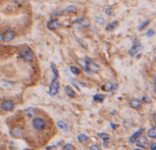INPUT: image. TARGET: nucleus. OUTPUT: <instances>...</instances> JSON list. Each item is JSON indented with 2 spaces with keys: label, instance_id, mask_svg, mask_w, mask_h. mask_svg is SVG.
Masks as SVG:
<instances>
[{
  "label": "nucleus",
  "instance_id": "nucleus-1",
  "mask_svg": "<svg viewBox=\"0 0 156 150\" xmlns=\"http://www.w3.org/2000/svg\"><path fill=\"white\" fill-rule=\"evenodd\" d=\"M85 68H86V70L89 72H92V73H97L100 71L99 64L88 57L85 58Z\"/></svg>",
  "mask_w": 156,
  "mask_h": 150
},
{
  "label": "nucleus",
  "instance_id": "nucleus-2",
  "mask_svg": "<svg viewBox=\"0 0 156 150\" xmlns=\"http://www.w3.org/2000/svg\"><path fill=\"white\" fill-rule=\"evenodd\" d=\"M143 49V46L142 45V43H141L139 41H137V39H133L132 46L130 49L129 54L130 55V56H134V55H136L140 51H142Z\"/></svg>",
  "mask_w": 156,
  "mask_h": 150
},
{
  "label": "nucleus",
  "instance_id": "nucleus-3",
  "mask_svg": "<svg viewBox=\"0 0 156 150\" xmlns=\"http://www.w3.org/2000/svg\"><path fill=\"white\" fill-rule=\"evenodd\" d=\"M72 25L75 28H88L89 27L90 22L88 18H77L72 22Z\"/></svg>",
  "mask_w": 156,
  "mask_h": 150
},
{
  "label": "nucleus",
  "instance_id": "nucleus-4",
  "mask_svg": "<svg viewBox=\"0 0 156 150\" xmlns=\"http://www.w3.org/2000/svg\"><path fill=\"white\" fill-rule=\"evenodd\" d=\"M16 36V32L14 30H11V29H7V30H5L1 33L0 35V39L3 42H7L12 41V39Z\"/></svg>",
  "mask_w": 156,
  "mask_h": 150
},
{
  "label": "nucleus",
  "instance_id": "nucleus-5",
  "mask_svg": "<svg viewBox=\"0 0 156 150\" xmlns=\"http://www.w3.org/2000/svg\"><path fill=\"white\" fill-rule=\"evenodd\" d=\"M32 124L33 127L38 130V131H42V130L46 127V122L45 120L41 117H36L32 120Z\"/></svg>",
  "mask_w": 156,
  "mask_h": 150
},
{
  "label": "nucleus",
  "instance_id": "nucleus-6",
  "mask_svg": "<svg viewBox=\"0 0 156 150\" xmlns=\"http://www.w3.org/2000/svg\"><path fill=\"white\" fill-rule=\"evenodd\" d=\"M58 91H59V82L58 81V79H53L51 83H50L48 93L51 96H55V95H57Z\"/></svg>",
  "mask_w": 156,
  "mask_h": 150
},
{
  "label": "nucleus",
  "instance_id": "nucleus-7",
  "mask_svg": "<svg viewBox=\"0 0 156 150\" xmlns=\"http://www.w3.org/2000/svg\"><path fill=\"white\" fill-rule=\"evenodd\" d=\"M20 56H21V58L23 59L24 61L28 62V61H32L34 53H33V51L28 47H27V48H25L23 51H21V53H20Z\"/></svg>",
  "mask_w": 156,
  "mask_h": 150
},
{
  "label": "nucleus",
  "instance_id": "nucleus-8",
  "mask_svg": "<svg viewBox=\"0 0 156 150\" xmlns=\"http://www.w3.org/2000/svg\"><path fill=\"white\" fill-rule=\"evenodd\" d=\"M118 88V84L113 81H107L102 85V90L105 92H113Z\"/></svg>",
  "mask_w": 156,
  "mask_h": 150
},
{
  "label": "nucleus",
  "instance_id": "nucleus-9",
  "mask_svg": "<svg viewBox=\"0 0 156 150\" xmlns=\"http://www.w3.org/2000/svg\"><path fill=\"white\" fill-rule=\"evenodd\" d=\"M47 28L49 30H57L61 28V23L58 19H51L47 23Z\"/></svg>",
  "mask_w": 156,
  "mask_h": 150
},
{
  "label": "nucleus",
  "instance_id": "nucleus-10",
  "mask_svg": "<svg viewBox=\"0 0 156 150\" xmlns=\"http://www.w3.org/2000/svg\"><path fill=\"white\" fill-rule=\"evenodd\" d=\"M14 102L11 101V100H5L2 103V109L6 112H9L12 111L14 108Z\"/></svg>",
  "mask_w": 156,
  "mask_h": 150
},
{
  "label": "nucleus",
  "instance_id": "nucleus-11",
  "mask_svg": "<svg viewBox=\"0 0 156 150\" xmlns=\"http://www.w3.org/2000/svg\"><path fill=\"white\" fill-rule=\"evenodd\" d=\"M128 103H129V105L130 107L133 108V109H136V110H138V109H140L141 107H142V102H141L140 100L137 99V98H132V99H130Z\"/></svg>",
  "mask_w": 156,
  "mask_h": 150
},
{
  "label": "nucleus",
  "instance_id": "nucleus-12",
  "mask_svg": "<svg viewBox=\"0 0 156 150\" xmlns=\"http://www.w3.org/2000/svg\"><path fill=\"white\" fill-rule=\"evenodd\" d=\"M143 128H140V129L137 130V131L135 132L133 134H132V136H130V139H129L130 143V144H133V143H135V142H137V140L140 138L141 134H143Z\"/></svg>",
  "mask_w": 156,
  "mask_h": 150
},
{
  "label": "nucleus",
  "instance_id": "nucleus-13",
  "mask_svg": "<svg viewBox=\"0 0 156 150\" xmlns=\"http://www.w3.org/2000/svg\"><path fill=\"white\" fill-rule=\"evenodd\" d=\"M136 146L139 148H146L148 147V140L146 139V137H141L137 140V143H136Z\"/></svg>",
  "mask_w": 156,
  "mask_h": 150
},
{
  "label": "nucleus",
  "instance_id": "nucleus-14",
  "mask_svg": "<svg viewBox=\"0 0 156 150\" xmlns=\"http://www.w3.org/2000/svg\"><path fill=\"white\" fill-rule=\"evenodd\" d=\"M98 136L102 138L103 141H104V144H103V146L104 147H107L108 146V142L110 140V137L109 134H105V133H98Z\"/></svg>",
  "mask_w": 156,
  "mask_h": 150
},
{
  "label": "nucleus",
  "instance_id": "nucleus-15",
  "mask_svg": "<svg viewBox=\"0 0 156 150\" xmlns=\"http://www.w3.org/2000/svg\"><path fill=\"white\" fill-rule=\"evenodd\" d=\"M118 25H119V22L116 21V20H114V21H112V22H110L106 28H105V29H106L107 31H113L115 28H116L118 27Z\"/></svg>",
  "mask_w": 156,
  "mask_h": 150
},
{
  "label": "nucleus",
  "instance_id": "nucleus-16",
  "mask_svg": "<svg viewBox=\"0 0 156 150\" xmlns=\"http://www.w3.org/2000/svg\"><path fill=\"white\" fill-rule=\"evenodd\" d=\"M76 7L75 6H69L68 7H66L64 10L61 11V15H69L71 13H75L76 12Z\"/></svg>",
  "mask_w": 156,
  "mask_h": 150
},
{
  "label": "nucleus",
  "instance_id": "nucleus-17",
  "mask_svg": "<svg viewBox=\"0 0 156 150\" xmlns=\"http://www.w3.org/2000/svg\"><path fill=\"white\" fill-rule=\"evenodd\" d=\"M57 126L60 130H61V131H63V132H67L68 131V124L65 122L61 121V120L57 122Z\"/></svg>",
  "mask_w": 156,
  "mask_h": 150
},
{
  "label": "nucleus",
  "instance_id": "nucleus-18",
  "mask_svg": "<svg viewBox=\"0 0 156 150\" xmlns=\"http://www.w3.org/2000/svg\"><path fill=\"white\" fill-rule=\"evenodd\" d=\"M65 93H66V94L69 97V98H73L74 96H75V92H74V90L70 87V86H69V85H67L66 87H65Z\"/></svg>",
  "mask_w": 156,
  "mask_h": 150
},
{
  "label": "nucleus",
  "instance_id": "nucleus-19",
  "mask_svg": "<svg viewBox=\"0 0 156 150\" xmlns=\"http://www.w3.org/2000/svg\"><path fill=\"white\" fill-rule=\"evenodd\" d=\"M105 99V95L102 93H97L95 94V95L93 96V101L94 102H97V103H102L104 101Z\"/></svg>",
  "mask_w": 156,
  "mask_h": 150
},
{
  "label": "nucleus",
  "instance_id": "nucleus-20",
  "mask_svg": "<svg viewBox=\"0 0 156 150\" xmlns=\"http://www.w3.org/2000/svg\"><path fill=\"white\" fill-rule=\"evenodd\" d=\"M147 136L149 138H155L156 137V126L151 127L147 131Z\"/></svg>",
  "mask_w": 156,
  "mask_h": 150
},
{
  "label": "nucleus",
  "instance_id": "nucleus-21",
  "mask_svg": "<svg viewBox=\"0 0 156 150\" xmlns=\"http://www.w3.org/2000/svg\"><path fill=\"white\" fill-rule=\"evenodd\" d=\"M78 140L81 143H87L89 141V137L85 134H79L78 136Z\"/></svg>",
  "mask_w": 156,
  "mask_h": 150
},
{
  "label": "nucleus",
  "instance_id": "nucleus-22",
  "mask_svg": "<svg viewBox=\"0 0 156 150\" xmlns=\"http://www.w3.org/2000/svg\"><path fill=\"white\" fill-rule=\"evenodd\" d=\"M50 67H51V70H52V72H53V75H54V79H58V68L56 66V64L51 62V63H50Z\"/></svg>",
  "mask_w": 156,
  "mask_h": 150
},
{
  "label": "nucleus",
  "instance_id": "nucleus-23",
  "mask_svg": "<svg viewBox=\"0 0 156 150\" xmlns=\"http://www.w3.org/2000/svg\"><path fill=\"white\" fill-rule=\"evenodd\" d=\"M21 134H22V131H21V129H19V128H15L12 132V136L15 137H20Z\"/></svg>",
  "mask_w": 156,
  "mask_h": 150
},
{
  "label": "nucleus",
  "instance_id": "nucleus-24",
  "mask_svg": "<svg viewBox=\"0 0 156 150\" xmlns=\"http://www.w3.org/2000/svg\"><path fill=\"white\" fill-rule=\"evenodd\" d=\"M26 114L28 117H32L35 114V109L34 108H28L26 110Z\"/></svg>",
  "mask_w": 156,
  "mask_h": 150
},
{
  "label": "nucleus",
  "instance_id": "nucleus-25",
  "mask_svg": "<svg viewBox=\"0 0 156 150\" xmlns=\"http://www.w3.org/2000/svg\"><path fill=\"white\" fill-rule=\"evenodd\" d=\"M149 20H146V21H144V22H143L141 25H139V27H138V29L139 30H143V29H144L145 28H146L147 26H148V24H149Z\"/></svg>",
  "mask_w": 156,
  "mask_h": 150
},
{
  "label": "nucleus",
  "instance_id": "nucleus-26",
  "mask_svg": "<svg viewBox=\"0 0 156 150\" xmlns=\"http://www.w3.org/2000/svg\"><path fill=\"white\" fill-rule=\"evenodd\" d=\"M70 72L75 75H79V69H78L75 66H70Z\"/></svg>",
  "mask_w": 156,
  "mask_h": 150
},
{
  "label": "nucleus",
  "instance_id": "nucleus-27",
  "mask_svg": "<svg viewBox=\"0 0 156 150\" xmlns=\"http://www.w3.org/2000/svg\"><path fill=\"white\" fill-rule=\"evenodd\" d=\"M62 148L63 149H67V150H73L75 147H74L73 145H71V144H66V145H64Z\"/></svg>",
  "mask_w": 156,
  "mask_h": 150
},
{
  "label": "nucleus",
  "instance_id": "nucleus-28",
  "mask_svg": "<svg viewBox=\"0 0 156 150\" xmlns=\"http://www.w3.org/2000/svg\"><path fill=\"white\" fill-rule=\"evenodd\" d=\"M154 31L153 30V29H148V30L146 31V36L147 37H153L154 36Z\"/></svg>",
  "mask_w": 156,
  "mask_h": 150
},
{
  "label": "nucleus",
  "instance_id": "nucleus-29",
  "mask_svg": "<svg viewBox=\"0 0 156 150\" xmlns=\"http://www.w3.org/2000/svg\"><path fill=\"white\" fill-rule=\"evenodd\" d=\"M95 20L97 21L98 24H102V23H104V18H102V17H96V18H95Z\"/></svg>",
  "mask_w": 156,
  "mask_h": 150
},
{
  "label": "nucleus",
  "instance_id": "nucleus-30",
  "mask_svg": "<svg viewBox=\"0 0 156 150\" xmlns=\"http://www.w3.org/2000/svg\"><path fill=\"white\" fill-rule=\"evenodd\" d=\"M90 150H100V147L97 146V145H92V146L89 147Z\"/></svg>",
  "mask_w": 156,
  "mask_h": 150
},
{
  "label": "nucleus",
  "instance_id": "nucleus-31",
  "mask_svg": "<svg viewBox=\"0 0 156 150\" xmlns=\"http://www.w3.org/2000/svg\"><path fill=\"white\" fill-rule=\"evenodd\" d=\"M143 101L144 103H151V100L149 99L148 96L143 95Z\"/></svg>",
  "mask_w": 156,
  "mask_h": 150
},
{
  "label": "nucleus",
  "instance_id": "nucleus-32",
  "mask_svg": "<svg viewBox=\"0 0 156 150\" xmlns=\"http://www.w3.org/2000/svg\"><path fill=\"white\" fill-rule=\"evenodd\" d=\"M150 149L151 150H156V142H153L150 145Z\"/></svg>",
  "mask_w": 156,
  "mask_h": 150
},
{
  "label": "nucleus",
  "instance_id": "nucleus-33",
  "mask_svg": "<svg viewBox=\"0 0 156 150\" xmlns=\"http://www.w3.org/2000/svg\"><path fill=\"white\" fill-rule=\"evenodd\" d=\"M105 12H106L107 15H112V8H107Z\"/></svg>",
  "mask_w": 156,
  "mask_h": 150
},
{
  "label": "nucleus",
  "instance_id": "nucleus-34",
  "mask_svg": "<svg viewBox=\"0 0 156 150\" xmlns=\"http://www.w3.org/2000/svg\"><path fill=\"white\" fill-rule=\"evenodd\" d=\"M50 148H52V149L56 148V146H48V147H46V149H50Z\"/></svg>",
  "mask_w": 156,
  "mask_h": 150
},
{
  "label": "nucleus",
  "instance_id": "nucleus-35",
  "mask_svg": "<svg viewBox=\"0 0 156 150\" xmlns=\"http://www.w3.org/2000/svg\"><path fill=\"white\" fill-rule=\"evenodd\" d=\"M112 124V128L113 129H115V128H116L118 126H117V124Z\"/></svg>",
  "mask_w": 156,
  "mask_h": 150
},
{
  "label": "nucleus",
  "instance_id": "nucleus-36",
  "mask_svg": "<svg viewBox=\"0 0 156 150\" xmlns=\"http://www.w3.org/2000/svg\"><path fill=\"white\" fill-rule=\"evenodd\" d=\"M154 89L156 90V76L154 77Z\"/></svg>",
  "mask_w": 156,
  "mask_h": 150
},
{
  "label": "nucleus",
  "instance_id": "nucleus-37",
  "mask_svg": "<svg viewBox=\"0 0 156 150\" xmlns=\"http://www.w3.org/2000/svg\"><path fill=\"white\" fill-rule=\"evenodd\" d=\"M153 119H154L155 121H156V113H155V114H153Z\"/></svg>",
  "mask_w": 156,
  "mask_h": 150
},
{
  "label": "nucleus",
  "instance_id": "nucleus-38",
  "mask_svg": "<svg viewBox=\"0 0 156 150\" xmlns=\"http://www.w3.org/2000/svg\"><path fill=\"white\" fill-rule=\"evenodd\" d=\"M154 62L156 63V56H155V58H154Z\"/></svg>",
  "mask_w": 156,
  "mask_h": 150
}]
</instances>
